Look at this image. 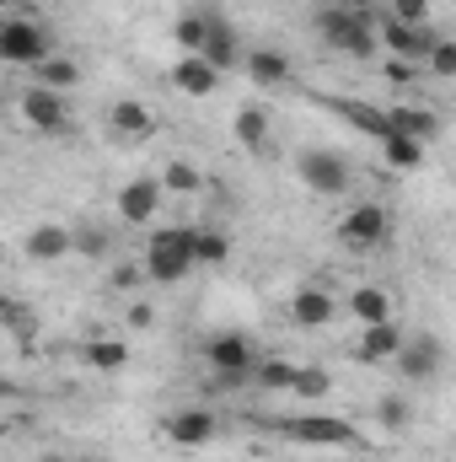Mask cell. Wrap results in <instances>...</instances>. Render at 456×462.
Listing matches in <instances>:
<instances>
[{
    "instance_id": "30bf717a",
    "label": "cell",
    "mask_w": 456,
    "mask_h": 462,
    "mask_svg": "<svg viewBox=\"0 0 456 462\" xmlns=\"http://www.w3.org/2000/svg\"><path fill=\"white\" fill-rule=\"evenodd\" d=\"M215 436H221V420H215L210 409H183V414H172V420H167V441H172V447H183V452L210 447Z\"/></svg>"
},
{
    "instance_id": "9a60e30c",
    "label": "cell",
    "mask_w": 456,
    "mask_h": 462,
    "mask_svg": "<svg viewBox=\"0 0 456 462\" xmlns=\"http://www.w3.org/2000/svg\"><path fill=\"white\" fill-rule=\"evenodd\" d=\"M290 318H296L301 328H328V323L339 318V301H333L328 291H317V285H301L296 301H290Z\"/></svg>"
},
{
    "instance_id": "4dcf8cb0",
    "label": "cell",
    "mask_w": 456,
    "mask_h": 462,
    "mask_svg": "<svg viewBox=\"0 0 456 462\" xmlns=\"http://www.w3.org/2000/svg\"><path fill=\"white\" fill-rule=\"evenodd\" d=\"M376 425L381 430H403L408 425V403L403 398H376Z\"/></svg>"
},
{
    "instance_id": "1f68e13d",
    "label": "cell",
    "mask_w": 456,
    "mask_h": 462,
    "mask_svg": "<svg viewBox=\"0 0 456 462\" xmlns=\"http://www.w3.org/2000/svg\"><path fill=\"white\" fill-rule=\"evenodd\" d=\"M424 65H430V76L451 81V76H456V43H451V38H441V43L430 49V60H424Z\"/></svg>"
},
{
    "instance_id": "f35d334b",
    "label": "cell",
    "mask_w": 456,
    "mask_h": 462,
    "mask_svg": "<svg viewBox=\"0 0 456 462\" xmlns=\"http://www.w3.org/2000/svg\"><path fill=\"white\" fill-rule=\"evenodd\" d=\"M43 462H54V457H43Z\"/></svg>"
},
{
    "instance_id": "8fae6325",
    "label": "cell",
    "mask_w": 456,
    "mask_h": 462,
    "mask_svg": "<svg viewBox=\"0 0 456 462\" xmlns=\"http://www.w3.org/2000/svg\"><path fill=\"white\" fill-rule=\"evenodd\" d=\"M22 118L32 124V129H43V134H54V129H65V92H49V87H27L22 92Z\"/></svg>"
},
{
    "instance_id": "cb8c5ba5",
    "label": "cell",
    "mask_w": 456,
    "mask_h": 462,
    "mask_svg": "<svg viewBox=\"0 0 456 462\" xmlns=\"http://www.w3.org/2000/svg\"><path fill=\"white\" fill-rule=\"evenodd\" d=\"M81 360L92 371H123L129 365V345H118V339H87L81 345Z\"/></svg>"
},
{
    "instance_id": "ab89813d",
    "label": "cell",
    "mask_w": 456,
    "mask_h": 462,
    "mask_svg": "<svg viewBox=\"0 0 456 462\" xmlns=\"http://www.w3.org/2000/svg\"><path fill=\"white\" fill-rule=\"evenodd\" d=\"M215 5H221V0H215Z\"/></svg>"
},
{
    "instance_id": "836d02e7",
    "label": "cell",
    "mask_w": 456,
    "mask_h": 462,
    "mask_svg": "<svg viewBox=\"0 0 456 462\" xmlns=\"http://www.w3.org/2000/svg\"><path fill=\"white\" fill-rule=\"evenodd\" d=\"M387 16H397V22H408V27H424V22H430V0H392Z\"/></svg>"
},
{
    "instance_id": "52a82bcc",
    "label": "cell",
    "mask_w": 456,
    "mask_h": 462,
    "mask_svg": "<svg viewBox=\"0 0 456 462\" xmlns=\"http://www.w3.org/2000/svg\"><path fill=\"white\" fill-rule=\"evenodd\" d=\"M0 60H11V65H43L49 60V32L32 27L27 16H11L0 27Z\"/></svg>"
},
{
    "instance_id": "7a4b0ae2",
    "label": "cell",
    "mask_w": 456,
    "mask_h": 462,
    "mask_svg": "<svg viewBox=\"0 0 456 462\" xmlns=\"http://www.w3.org/2000/svg\"><path fill=\"white\" fill-rule=\"evenodd\" d=\"M194 242H199V226L150 231V247H145V280H156V285H178V280H188V269L199 263Z\"/></svg>"
},
{
    "instance_id": "f1b7e54d",
    "label": "cell",
    "mask_w": 456,
    "mask_h": 462,
    "mask_svg": "<svg viewBox=\"0 0 456 462\" xmlns=\"http://www.w3.org/2000/svg\"><path fill=\"white\" fill-rule=\"evenodd\" d=\"M161 189H172V194H199L205 178H199V167H188V162H167V167H161Z\"/></svg>"
},
{
    "instance_id": "2e32d148",
    "label": "cell",
    "mask_w": 456,
    "mask_h": 462,
    "mask_svg": "<svg viewBox=\"0 0 456 462\" xmlns=\"http://www.w3.org/2000/svg\"><path fill=\"white\" fill-rule=\"evenodd\" d=\"M199 54H205L221 76H226L231 65H247V60H242V49H236V32H231L226 16H210V38H205V49H199Z\"/></svg>"
},
{
    "instance_id": "e0dca14e",
    "label": "cell",
    "mask_w": 456,
    "mask_h": 462,
    "mask_svg": "<svg viewBox=\"0 0 456 462\" xmlns=\"http://www.w3.org/2000/svg\"><path fill=\"white\" fill-rule=\"evenodd\" d=\"M349 318H354L360 328H376V323H392V296H387L381 285H360V291L349 296Z\"/></svg>"
},
{
    "instance_id": "d4e9b609",
    "label": "cell",
    "mask_w": 456,
    "mask_h": 462,
    "mask_svg": "<svg viewBox=\"0 0 456 462\" xmlns=\"http://www.w3.org/2000/svg\"><path fill=\"white\" fill-rule=\"evenodd\" d=\"M231 129H236V145H247V151H263L269 145V114L263 108H242Z\"/></svg>"
},
{
    "instance_id": "9c48e42d",
    "label": "cell",
    "mask_w": 456,
    "mask_h": 462,
    "mask_svg": "<svg viewBox=\"0 0 456 462\" xmlns=\"http://www.w3.org/2000/svg\"><path fill=\"white\" fill-rule=\"evenodd\" d=\"M317 103H323L328 114L349 118V124H354L360 134H370L376 145L392 134V114H387V108H376V103H360V97H317Z\"/></svg>"
},
{
    "instance_id": "e575fe53",
    "label": "cell",
    "mask_w": 456,
    "mask_h": 462,
    "mask_svg": "<svg viewBox=\"0 0 456 462\" xmlns=\"http://www.w3.org/2000/svg\"><path fill=\"white\" fill-rule=\"evenodd\" d=\"M0 312H5V323H11V328H27V307H22V301H11V296H5V301H0Z\"/></svg>"
},
{
    "instance_id": "603a6c76",
    "label": "cell",
    "mask_w": 456,
    "mask_h": 462,
    "mask_svg": "<svg viewBox=\"0 0 456 462\" xmlns=\"http://www.w3.org/2000/svg\"><path fill=\"white\" fill-rule=\"evenodd\" d=\"M108 124H114L118 134H129V140H140V134H150L156 129V118H150V108L145 103H114V114H108Z\"/></svg>"
},
{
    "instance_id": "ac0fdd59",
    "label": "cell",
    "mask_w": 456,
    "mask_h": 462,
    "mask_svg": "<svg viewBox=\"0 0 456 462\" xmlns=\"http://www.w3.org/2000/svg\"><path fill=\"white\" fill-rule=\"evenodd\" d=\"M76 247V231H65V226H32L27 231V258H38V263H54V258H65Z\"/></svg>"
},
{
    "instance_id": "8992f818",
    "label": "cell",
    "mask_w": 456,
    "mask_h": 462,
    "mask_svg": "<svg viewBox=\"0 0 456 462\" xmlns=\"http://www.w3.org/2000/svg\"><path fill=\"white\" fill-rule=\"evenodd\" d=\"M387 231H392V216H387L381 205H354L339 221V242L349 253H370V247L387 242Z\"/></svg>"
},
{
    "instance_id": "ffe728a7",
    "label": "cell",
    "mask_w": 456,
    "mask_h": 462,
    "mask_svg": "<svg viewBox=\"0 0 456 462\" xmlns=\"http://www.w3.org/2000/svg\"><path fill=\"white\" fill-rule=\"evenodd\" d=\"M387 114H392V129L414 134L419 145H430V140L441 134V118L430 114V108H408V103H397V108H387Z\"/></svg>"
},
{
    "instance_id": "ba28073f",
    "label": "cell",
    "mask_w": 456,
    "mask_h": 462,
    "mask_svg": "<svg viewBox=\"0 0 456 462\" xmlns=\"http://www.w3.org/2000/svg\"><path fill=\"white\" fill-rule=\"evenodd\" d=\"M161 178H129L123 183V194H118V216L129 221V226H150L156 221V210H161Z\"/></svg>"
},
{
    "instance_id": "d590c367",
    "label": "cell",
    "mask_w": 456,
    "mask_h": 462,
    "mask_svg": "<svg viewBox=\"0 0 456 462\" xmlns=\"http://www.w3.org/2000/svg\"><path fill=\"white\" fill-rule=\"evenodd\" d=\"M129 323H134V328H150V323H156V312L140 301V307H129Z\"/></svg>"
},
{
    "instance_id": "4316f807",
    "label": "cell",
    "mask_w": 456,
    "mask_h": 462,
    "mask_svg": "<svg viewBox=\"0 0 456 462\" xmlns=\"http://www.w3.org/2000/svg\"><path fill=\"white\" fill-rule=\"evenodd\" d=\"M290 393H296L301 403H317V398H328V393H333V376H328L323 365H301V371H296V387H290Z\"/></svg>"
},
{
    "instance_id": "4fadbf2b",
    "label": "cell",
    "mask_w": 456,
    "mask_h": 462,
    "mask_svg": "<svg viewBox=\"0 0 456 462\" xmlns=\"http://www.w3.org/2000/svg\"><path fill=\"white\" fill-rule=\"evenodd\" d=\"M408 345V334L397 328V323H376V328H365L360 334V345H354V360L360 365H387V360H397Z\"/></svg>"
},
{
    "instance_id": "83f0119b",
    "label": "cell",
    "mask_w": 456,
    "mask_h": 462,
    "mask_svg": "<svg viewBox=\"0 0 456 462\" xmlns=\"http://www.w3.org/2000/svg\"><path fill=\"white\" fill-rule=\"evenodd\" d=\"M172 32H178V49H183V54H199L205 38H210V16H194V11H188V16H178Z\"/></svg>"
},
{
    "instance_id": "5b68a950",
    "label": "cell",
    "mask_w": 456,
    "mask_h": 462,
    "mask_svg": "<svg viewBox=\"0 0 456 462\" xmlns=\"http://www.w3.org/2000/svg\"><path fill=\"white\" fill-rule=\"evenodd\" d=\"M296 172H301V183H306L312 194H323V199H333V194H343V189L354 183V167L343 162L339 151H306V156L296 162Z\"/></svg>"
},
{
    "instance_id": "484cf974",
    "label": "cell",
    "mask_w": 456,
    "mask_h": 462,
    "mask_svg": "<svg viewBox=\"0 0 456 462\" xmlns=\"http://www.w3.org/2000/svg\"><path fill=\"white\" fill-rule=\"evenodd\" d=\"M296 371H301V365H290V360H258L252 382H258L263 393H290V387H296Z\"/></svg>"
},
{
    "instance_id": "7c38bea8",
    "label": "cell",
    "mask_w": 456,
    "mask_h": 462,
    "mask_svg": "<svg viewBox=\"0 0 456 462\" xmlns=\"http://www.w3.org/2000/svg\"><path fill=\"white\" fill-rule=\"evenodd\" d=\"M441 355H446V345H441V339H430V334H414L392 365H397L408 382H430V376L441 371Z\"/></svg>"
},
{
    "instance_id": "6da1fadb",
    "label": "cell",
    "mask_w": 456,
    "mask_h": 462,
    "mask_svg": "<svg viewBox=\"0 0 456 462\" xmlns=\"http://www.w3.org/2000/svg\"><path fill=\"white\" fill-rule=\"evenodd\" d=\"M317 32H323L328 49H339L349 60H370L381 49L376 11H365V5H323L317 11Z\"/></svg>"
},
{
    "instance_id": "3957f363",
    "label": "cell",
    "mask_w": 456,
    "mask_h": 462,
    "mask_svg": "<svg viewBox=\"0 0 456 462\" xmlns=\"http://www.w3.org/2000/svg\"><path fill=\"white\" fill-rule=\"evenodd\" d=\"M279 436L301 441V447H365V430L349 425V420H333V414H290L279 420Z\"/></svg>"
},
{
    "instance_id": "5bb4252c",
    "label": "cell",
    "mask_w": 456,
    "mask_h": 462,
    "mask_svg": "<svg viewBox=\"0 0 456 462\" xmlns=\"http://www.w3.org/2000/svg\"><path fill=\"white\" fill-rule=\"evenodd\" d=\"M172 87H178L183 97H210V92L221 87V70H215L205 54H183V60L172 65Z\"/></svg>"
},
{
    "instance_id": "8d00e7d4",
    "label": "cell",
    "mask_w": 456,
    "mask_h": 462,
    "mask_svg": "<svg viewBox=\"0 0 456 462\" xmlns=\"http://www.w3.org/2000/svg\"><path fill=\"white\" fill-rule=\"evenodd\" d=\"M134 285H140V274H134V269H118V274H114V291H134Z\"/></svg>"
},
{
    "instance_id": "74e56055",
    "label": "cell",
    "mask_w": 456,
    "mask_h": 462,
    "mask_svg": "<svg viewBox=\"0 0 456 462\" xmlns=\"http://www.w3.org/2000/svg\"><path fill=\"white\" fill-rule=\"evenodd\" d=\"M387 76H392V81H408V76H414V65H403V60H387Z\"/></svg>"
},
{
    "instance_id": "7402d4cb",
    "label": "cell",
    "mask_w": 456,
    "mask_h": 462,
    "mask_svg": "<svg viewBox=\"0 0 456 462\" xmlns=\"http://www.w3.org/2000/svg\"><path fill=\"white\" fill-rule=\"evenodd\" d=\"M381 151H387V162H392L397 172H414V167H424V145H419L414 134H403V129H392V134L381 140Z\"/></svg>"
},
{
    "instance_id": "d6a6232c",
    "label": "cell",
    "mask_w": 456,
    "mask_h": 462,
    "mask_svg": "<svg viewBox=\"0 0 456 462\" xmlns=\"http://www.w3.org/2000/svg\"><path fill=\"white\" fill-rule=\"evenodd\" d=\"M108 242H114V236H108L103 226H81V231H76V253H81V258H103V253H108Z\"/></svg>"
},
{
    "instance_id": "277c9868",
    "label": "cell",
    "mask_w": 456,
    "mask_h": 462,
    "mask_svg": "<svg viewBox=\"0 0 456 462\" xmlns=\"http://www.w3.org/2000/svg\"><path fill=\"white\" fill-rule=\"evenodd\" d=\"M205 360H210V371L221 376V387H231V382H252V371H258V349H252V339L247 334H215L210 345H205Z\"/></svg>"
},
{
    "instance_id": "f546056e",
    "label": "cell",
    "mask_w": 456,
    "mask_h": 462,
    "mask_svg": "<svg viewBox=\"0 0 456 462\" xmlns=\"http://www.w3.org/2000/svg\"><path fill=\"white\" fill-rule=\"evenodd\" d=\"M194 253H199V263H226L231 258V236L226 231H215V226H199V242H194Z\"/></svg>"
},
{
    "instance_id": "d6986e66",
    "label": "cell",
    "mask_w": 456,
    "mask_h": 462,
    "mask_svg": "<svg viewBox=\"0 0 456 462\" xmlns=\"http://www.w3.org/2000/svg\"><path fill=\"white\" fill-rule=\"evenodd\" d=\"M247 76H252V87H285L290 81V60L279 54V49H252L247 54Z\"/></svg>"
},
{
    "instance_id": "44dd1931",
    "label": "cell",
    "mask_w": 456,
    "mask_h": 462,
    "mask_svg": "<svg viewBox=\"0 0 456 462\" xmlns=\"http://www.w3.org/2000/svg\"><path fill=\"white\" fill-rule=\"evenodd\" d=\"M32 81H38V87H49V92H70V87L81 81V65H76V60H54V54H49L43 65H32Z\"/></svg>"
}]
</instances>
